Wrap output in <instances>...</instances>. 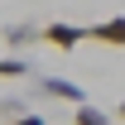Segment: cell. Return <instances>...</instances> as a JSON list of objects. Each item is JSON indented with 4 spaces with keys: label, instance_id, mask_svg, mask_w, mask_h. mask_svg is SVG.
Here are the masks:
<instances>
[{
    "label": "cell",
    "instance_id": "cell-1",
    "mask_svg": "<svg viewBox=\"0 0 125 125\" xmlns=\"http://www.w3.org/2000/svg\"><path fill=\"white\" fill-rule=\"evenodd\" d=\"M29 96L34 101H72V106L87 101V92H82L77 82H67V77H39V72L29 77Z\"/></svg>",
    "mask_w": 125,
    "mask_h": 125
},
{
    "label": "cell",
    "instance_id": "cell-2",
    "mask_svg": "<svg viewBox=\"0 0 125 125\" xmlns=\"http://www.w3.org/2000/svg\"><path fill=\"white\" fill-rule=\"evenodd\" d=\"M82 39H87V29H82V24H67V19L43 24V43H48V48H58V53H72Z\"/></svg>",
    "mask_w": 125,
    "mask_h": 125
},
{
    "label": "cell",
    "instance_id": "cell-3",
    "mask_svg": "<svg viewBox=\"0 0 125 125\" xmlns=\"http://www.w3.org/2000/svg\"><path fill=\"white\" fill-rule=\"evenodd\" d=\"M5 43L15 48H29V43H43V24H34V19H15V24H5Z\"/></svg>",
    "mask_w": 125,
    "mask_h": 125
},
{
    "label": "cell",
    "instance_id": "cell-4",
    "mask_svg": "<svg viewBox=\"0 0 125 125\" xmlns=\"http://www.w3.org/2000/svg\"><path fill=\"white\" fill-rule=\"evenodd\" d=\"M87 39L111 43V48H125V15H111V19H101V24H92V29H87Z\"/></svg>",
    "mask_w": 125,
    "mask_h": 125
},
{
    "label": "cell",
    "instance_id": "cell-5",
    "mask_svg": "<svg viewBox=\"0 0 125 125\" xmlns=\"http://www.w3.org/2000/svg\"><path fill=\"white\" fill-rule=\"evenodd\" d=\"M72 125H111V115L92 101H82V106H72Z\"/></svg>",
    "mask_w": 125,
    "mask_h": 125
},
{
    "label": "cell",
    "instance_id": "cell-6",
    "mask_svg": "<svg viewBox=\"0 0 125 125\" xmlns=\"http://www.w3.org/2000/svg\"><path fill=\"white\" fill-rule=\"evenodd\" d=\"M0 77H34V67H29V58L10 53V58H0Z\"/></svg>",
    "mask_w": 125,
    "mask_h": 125
},
{
    "label": "cell",
    "instance_id": "cell-7",
    "mask_svg": "<svg viewBox=\"0 0 125 125\" xmlns=\"http://www.w3.org/2000/svg\"><path fill=\"white\" fill-rule=\"evenodd\" d=\"M24 111H29L24 96H5V101H0V115H5V120H15V115H24Z\"/></svg>",
    "mask_w": 125,
    "mask_h": 125
},
{
    "label": "cell",
    "instance_id": "cell-8",
    "mask_svg": "<svg viewBox=\"0 0 125 125\" xmlns=\"http://www.w3.org/2000/svg\"><path fill=\"white\" fill-rule=\"evenodd\" d=\"M10 125H48V120H43V115H39V111H24V115H15V120H10Z\"/></svg>",
    "mask_w": 125,
    "mask_h": 125
},
{
    "label": "cell",
    "instance_id": "cell-9",
    "mask_svg": "<svg viewBox=\"0 0 125 125\" xmlns=\"http://www.w3.org/2000/svg\"><path fill=\"white\" fill-rule=\"evenodd\" d=\"M115 115H120V120H125V101H120V106H115Z\"/></svg>",
    "mask_w": 125,
    "mask_h": 125
}]
</instances>
